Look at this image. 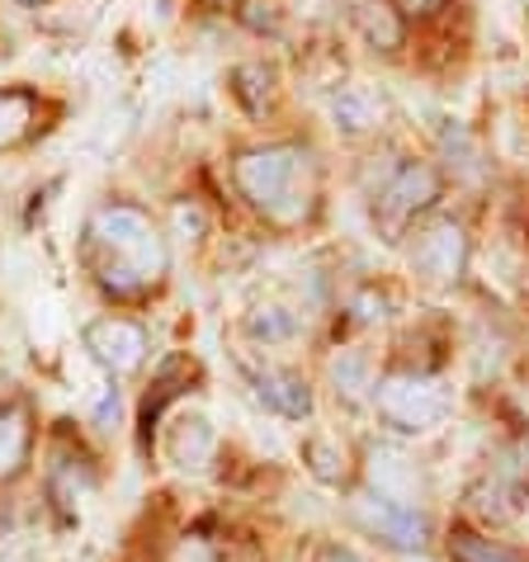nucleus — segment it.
I'll return each mask as SVG.
<instances>
[{
  "label": "nucleus",
  "instance_id": "obj_1",
  "mask_svg": "<svg viewBox=\"0 0 529 562\" xmlns=\"http://www.w3.org/2000/svg\"><path fill=\"white\" fill-rule=\"evenodd\" d=\"M86 260L95 270L100 289L114 299H143L166 279V237L157 223L133 204H104L86 223Z\"/></svg>",
  "mask_w": 529,
  "mask_h": 562
},
{
  "label": "nucleus",
  "instance_id": "obj_2",
  "mask_svg": "<svg viewBox=\"0 0 529 562\" xmlns=\"http://www.w3.org/2000/svg\"><path fill=\"white\" fill-rule=\"evenodd\" d=\"M241 194L251 199V209H260L270 223L293 227L313 213V194H317V176H313V156L303 147H251L237 156L232 166Z\"/></svg>",
  "mask_w": 529,
  "mask_h": 562
},
{
  "label": "nucleus",
  "instance_id": "obj_3",
  "mask_svg": "<svg viewBox=\"0 0 529 562\" xmlns=\"http://www.w3.org/2000/svg\"><path fill=\"white\" fill-rule=\"evenodd\" d=\"M373 407H379V420L387 430L430 435L449 420L454 397L440 379H426V373H387L383 383H373Z\"/></svg>",
  "mask_w": 529,
  "mask_h": 562
},
{
  "label": "nucleus",
  "instance_id": "obj_4",
  "mask_svg": "<svg viewBox=\"0 0 529 562\" xmlns=\"http://www.w3.org/2000/svg\"><path fill=\"white\" fill-rule=\"evenodd\" d=\"M354 520H360L373 539H383L387 549H402V553H421L430 543V520L416 506H402V502H387L379 492H364L354 502Z\"/></svg>",
  "mask_w": 529,
  "mask_h": 562
},
{
  "label": "nucleus",
  "instance_id": "obj_5",
  "mask_svg": "<svg viewBox=\"0 0 529 562\" xmlns=\"http://www.w3.org/2000/svg\"><path fill=\"white\" fill-rule=\"evenodd\" d=\"M435 199H440V176L426 161H407L402 170H393V180L373 199V213L383 217V227H407L416 213H426Z\"/></svg>",
  "mask_w": 529,
  "mask_h": 562
},
{
  "label": "nucleus",
  "instance_id": "obj_6",
  "mask_svg": "<svg viewBox=\"0 0 529 562\" xmlns=\"http://www.w3.org/2000/svg\"><path fill=\"white\" fill-rule=\"evenodd\" d=\"M86 350L109 373H133L147 359V331L128 317H100L86 326Z\"/></svg>",
  "mask_w": 529,
  "mask_h": 562
},
{
  "label": "nucleus",
  "instance_id": "obj_7",
  "mask_svg": "<svg viewBox=\"0 0 529 562\" xmlns=\"http://www.w3.org/2000/svg\"><path fill=\"white\" fill-rule=\"evenodd\" d=\"M463 260H469V237H463L459 223H435L412 246V270L435 279V284H449V279H459L463 274Z\"/></svg>",
  "mask_w": 529,
  "mask_h": 562
},
{
  "label": "nucleus",
  "instance_id": "obj_8",
  "mask_svg": "<svg viewBox=\"0 0 529 562\" xmlns=\"http://www.w3.org/2000/svg\"><path fill=\"white\" fill-rule=\"evenodd\" d=\"M246 379H251L256 397H260L270 412L289 416V420L313 416V387H307L303 373L279 369V364H260V369H246Z\"/></svg>",
  "mask_w": 529,
  "mask_h": 562
},
{
  "label": "nucleus",
  "instance_id": "obj_9",
  "mask_svg": "<svg viewBox=\"0 0 529 562\" xmlns=\"http://www.w3.org/2000/svg\"><path fill=\"white\" fill-rule=\"evenodd\" d=\"M34 454V412L24 402L0 407V482H14Z\"/></svg>",
  "mask_w": 529,
  "mask_h": 562
},
{
  "label": "nucleus",
  "instance_id": "obj_10",
  "mask_svg": "<svg viewBox=\"0 0 529 562\" xmlns=\"http://www.w3.org/2000/svg\"><path fill=\"white\" fill-rule=\"evenodd\" d=\"M166 449L180 468H204L213 459V449H217L213 426L204 416H176V426H170V435H166Z\"/></svg>",
  "mask_w": 529,
  "mask_h": 562
},
{
  "label": "nucleus",
  "instance_id": "obj_11",
  "mask_svg": "<svg viewBox=\"0 0 529 562\" xmlns=\"http://www.w3.org/2000/svg\"><path fill=\"white\" fill-rule=\"evenodd\" d=\"M412 459H402L393 454V449H373V468H369V477H373V492L387 496V502H402V506H412L416 502V468H407Z\"/></svg>",
  "mask_w": 529,
  "mask_h": 562
},
{
  "label": "nucleus",
  "instance_id": "obj_12",
  "mask_svg": "<svg viewBox=\"0 0 529 562\" xmlns=\"http://www.w3.org/2000/svg\"><path fill=\"white\" fill-rule=\"evenodd\" d=\"M331 114H336V128L346 133H369L373 123L383 119V100L373 95L369 86H346L340 95L331 100Z\"/></svg>",
  "mask_w": 529,
  "mask_h": 562
},
{
  "label": "nucleus",
  "instance_id": "obj_13",
  "mask_svg": "<svg viewBox=\"0 0 529 562\" xmlns=\"http://www.w3.org/2000/svg\"><path fill=\"white\" fill-rule=\"evenodd\" d=\"M38 123V100L29 90H0V151L20 147Z\"/></svg>",
  "mask_w": 529,
  "mask_h": 562
},
{
  "label": "nucleus",
  "instance_id": "obj_14",
  "mask_svg": "<svg viewBox=\"0 0 529 562\" xmlns=\"http://www.w3.org/2000/svg\"><path fill=\"white\" fill-rule=\"evenodd\" d=\"M449 549H454L459 562H529L525 553L506 549V543H496V539H482V535H473V529H454Z\"/></svg>",
  "mask_w": 529,
  "mask_h": 562
},
{
  "label": "nucleus",
  "instance_id": "obj_15",
  "mask_svg": "<svg viewBox=\"0 0 529 562\" xmlns=\"http://www.w3.org/2000/svg\"><path fill=\"white\" fill-rule=\"evenodd\" d=\"M246 326H251V336H260V340H284V336H293V326L299 322H293L284 307H260Z\"/></svg>",
  "mask_w": 529,
  "mask_h": 562
},
{
  "label": "nucleus",
  "instance_id": "obj_16",
  "mask_svg": "<svg viewBox=\"0 0 529 562\" xmlns=\"http://www.w3.org/2000/svg\"><path fill=\"white\" fill-rule=\"evenodd\" d=\"M307 459H313V473L326 477V482H340L346 477V454H336L326 440H313L307 445Z\"/></svg>",
  "mask_w": 529,
  "mask_h": 562
},
{
  "label": "nucleus",
  "instance_id": "obj_17",
  "mask_svg": "<svg viewBox=\"0 0 529 562\" xmlns=\"http://www.w3.org/2000/svg\"><path fill=\"white\" fill-rule=\"evenodd\" d=\"M317 562H369L364 553H354L350 543H326V549L317 553Z\"/></svg>",
  "mask_w": 529,
  "mask_h": 562
},
{
  "label": "nucleus",
  "instance_id": "obj_18",
  "mask_svg": "<svg viewBox=\"0 0 529 562\" xmlns=\"http://www.w3.org/2000/svg\"><path fill=\"white\" fill-rule=\"evenodd\" d=\"M402 5H407V10H430L435 0H402Z\"/></svg>",
  "mask_w": 529,
  "mask_h": 562
},
{
  "label": "nucleus",
  "instance_id": "obj_19",
  "mask_svg": "<svg viewBox=\"0 0 529 562\" xmlns=\"http://www.w3.org/2000/svg\"><path fill=\"white\" fill-rule=\"evenodd\" d=\"M20 5H38V0H20Z\"/></svg>",
  "mask_w": 529,
  "mask_h": 562
},
{
  "label": "nucleus",
  "instance_id": "obj_20",
  "mask_svg": "<svg viewBox=\"0 0 529 562\" xmlns=\"http://www.w3.org/2000/svg\"><path fill=\"white\" fill-rule=\"evenodd\" d=\"M199 562H217V558H209V553H204V558H199Z\"/></svg>",
  "mask_w": 529,
  "mask_h": 562
}]
</instances>
